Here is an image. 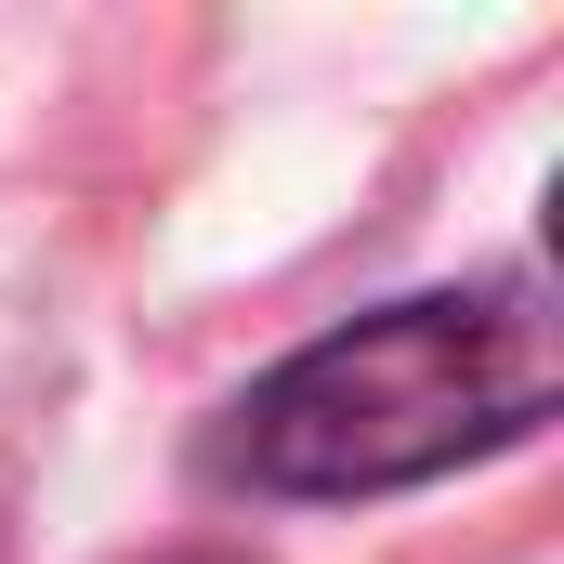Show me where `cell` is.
<instances>
[{
    "mask_svg": "<svg viewBox=\"0 0 564 564\" xmlns=\"http://www.w3.org/2000/svg\"><path fill=\"white\" fill-rule=\"evenodd\" d=\"M564 394L552 302L525 276L499 289H421L381 302L328 341H302L276 381H250V408L224 421V473L263 499H368V486H421L446 459L525 446Z\"/></svg>",
    "mask_w": 564,
    "mask_h": 564,
    "instance_id": "1",
    "label": "cell"
},
{
    "mask_svg": "<svg viewBox=\"0 0 564 564\" xmlns=\"http://www.w3.org/2000/svg\"><path fill=\"white\" fill-rule=\"evenodd\" d=\"M171 564H237V552H171Z\"/></svg>",
    "mask_w": 564,
    "mask_h": 564,
    "instance_id": "2",
    "label": "cell"
}]
</instances>
